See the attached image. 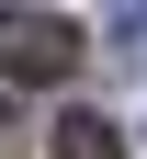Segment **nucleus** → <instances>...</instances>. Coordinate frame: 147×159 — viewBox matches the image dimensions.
Returning a JSON list of instances; mask_svg holds the SVG:
<instances>
[{
    "instance_id": "1",
    "label": "nucleus",
    "mask_w": 147,
    "mask_h": 159,
    "mask_svg": "<svg viewBox=\"0 0 147 159\" xmlns=\"http://www.w3.org/2000/svg\"><path fill=\"white\" fill-rule=\"evenodd\" d=\"M68 68H79L68 11H0V80H68Z\"/></svg>"
},
{
    "instance_id": "2",
    "label": "nucleus",
    "mask_w": 147,
    "mask_h": 159,
    "mask_svg": "<svg viewBox=\"0 0 147 159\" xmlns=\"http://www.w3.org/2000/svg\"><path fill=\"white\" fill-rule=\"evenodd\" d=\"M45 148H57V159H124V136H113V114H57Z\"/></svg>"
},
{
    "instance_id": "3",
    "label": "nucleus",
    "mask_w": 147,
    "mask_h": 159,
    "mask_svg": "<svg viewBox=\"0 0 147 159\" xmlns=\"http://www.w3.org/2000/svg\"><path fill=\"white\" fill-rule=\"evenodd\" d=\"M0 125H11V114H0Z\"/></svg>"
}]
</instances>
